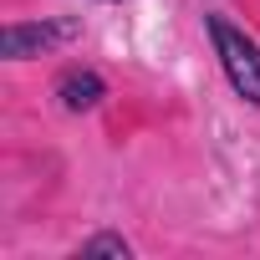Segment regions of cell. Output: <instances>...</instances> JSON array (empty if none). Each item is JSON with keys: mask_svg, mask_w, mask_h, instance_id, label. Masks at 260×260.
<instances>
[{"mask_svg": "<svg viewBox=\"0 0 260 260\" xmlns=\"http://www.w3.org/2000/svg\"><path fill=\"white\" fill-rule=\"evenodd\" d=\"M204 31H209V41H214V56H219L230 87H235L245 102L260 107V41L245 36V31H240L235 21H224V16H209Z\"/></svg>", "mask_w": 260, "mask_h": 260, "instance_id": "cell-1", "label": "cell"}, {"mask_svg": "<svg viewBox=\"0 0 260 260\" xmlns=\"http://www.w3.org/2000/svg\"><path fill=\"white\" fill-rule=\"evenodd\" d=\"M77 26L72 21H31V26H6V36H0V46H6L11 61H26V56H41L61 41H72Z\"/></svg>", "mask_w": 260, "mask_h": 260, "instance_id": "cell-2", "label": "cell"}, {"mask_svg": "<svg viewBox=\"0 0 260 260\" xmlns=\"http://www.w3.org/2000/svg\"><path fill=\"white\" fill-rule=\"evenodd\" d=\"M56 97H61V107H67V112H92V107L107 97V87H102V77H97V72L72 67V72H61V77H56Z\"/></svg>", "mask_w": 260, "mask_h": 260, "instance_id": "cell-3", "label": "cell"}, {"mask_svg": "<svg viewBox=\"0 0 260 260\" xmlns=\"http://www.w3.org/2000/svg\"><path fill=\"white\" fill-rule=\"evenodd\" d=\"M82 255H122V260H127V240H117V235H92V240L82 245Z\"/></svg>", "mask_w": 260, "mask_h": 260, "instance_id": "cell-4", "label": "cell"}]
</instances>
